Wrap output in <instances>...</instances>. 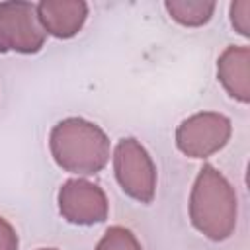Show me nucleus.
Returning a JSON list of instances; mask_svg holds the SVG:
<instances>
[{"mask_svg":"<svg viewBox=\"0 0 250 250\" xmlns=\"http://www.w3.org/2000/svg\"><path fill=\"white\" fill-rule=\"evenodd\" d=\"M189 219L211 240H225L236 227V193L227 178L205 164L189 195Z\"/></svg>","mask_w":250,"mask_h":250,"instance_id":"obj_1","label":"nucleus"},{"mask_svg":"<svg viewBox=\"0 0 250 250\" xmlns=\"http://www.w3.org/2000/svg\"><path fill=\"white\" fill-rule=\"evenodd\" d=\"M55 162L66 172L96 174L109 158V141L92 121L68 117L57 123L49 137Z\"/></svg>","mask_w":250,"mask_h":250,"instance_id":"obj_2","label":"nucleus"},{"mask_svg":"<svg viewBox=\"0 0 250 250\" xmlns=\"http://www.w3.org/2000/svg\"><path fill=\"white\" fill-rule=\"evenodd\" d=\"M113 170L121 189L141 201L150 203L156 189V168L145 146L127 137L121 139L113 152Z\"/></svg>","mask_w":250,"mask_h":250,"instance_id":"obj_3","label":"nucleus"},{"mask_svg":"<svg viewBox=\"0 0 250 250\" xmlns=\"http://www.w3.org/2000/svg\"><path fill=\"white\" fill-rule=\"evenodd\" d=\"M45 43V29L29 2H0V51L37 53Z\"/></svg>","mask_w":250,"mask_h":250,"instance_id":"obj_4","label":"nucleus"},{"mask_svg":"<svg viewBox=\"0 0 250 250\" xmlns=\"http://www.w3.org/2000/svg\"><path fill=\"white\" fill-rule=\"evenodd\" d=\"M230 137V121L213 111L188 117L176 131L178 148L191 158H205L221 150Z\"/></svg>","mask_w":250,"mask_h":250,"instance_id":"obj_5","label":"nucleus"},{"mask_svg":"<svg viewBox=\"0 0 250 250\" xmlns=\"http://www.w3.org/2000/svg\"><path fill=\"white\" fill-rule=\"evenodd\" d=\"M61 215L74 225H94L107 217L104 189L88 180H68L59 191Z\"/></svg>","mask_w":250,"mask_h":250,"instance_id":"obj_6","label":"nucleus"},{"mask_svg":"<svg viewBox=\"0 0 250 250\" xmlns=\"http://www.w3.org/2000/svg\"><path fill=\"white\" fill-rule=\"evenodd\" d=\"M35 10L45 33L62 39L76 35L88 16V6L80 0H43Z\"/></svg>","mask_w":250,"mask_h":250,"instance_id":"obj_7","label":"nucleus"},{"mask_svg":"<svg viewBox=\"0 0 250 250\" xmlns=\"http://www.w3.org/2000/svg\"><path fill=\"white\" fill-rule=\"evenodd\" d=\"M219 80L238 102L250 100V51L248 47H229L219 57Z\"/></svg>","mask_w":250,"mask_h":250,"instance_id":"obj_8","label":"nucleus"},{"mask_svg":"<svg viewBox=\"0 0 250 250\" xmlns=\"http://www.w3.org/2000/svg\"><path fill=\"white\" fill-rule=\"evenodd\" d=\"M164 6L168 14L184 25H203L215 10V2L207 0H168Z\"/></svg>","mask_w":250,"mask_h":250,"instance_id":"obj_9","label":"nucleus"},{"mask_svg":"<svg viewBox=\"0 0 250 250\" xmlns=\"http://www.w3.org/2000/svg\"><path fill=\"white\" fill-rule=\"evenodd\" d=\"M96 250H143L135 234L125 227H111L105 230Z\"/></svg>","mask_w":250,"mask_h":250,"instance_id":"obj_10","label":"nucleus"},{"mask_svg":"<svg viewBox=\"0 0 250 250\" xmlns=\"http://www.w3.org/2000/svg\"><path fill=\"white\" fill-rule=\"evenodd\" d=\"M250 2L248 0H240V2H234L230 6V20H232V25L238 29V33L242 35H248L250 33Z\"/></svg>","mask_w":250,"mask_h":250,"instance_id":"obj_11","label":"nucleus"},{"mask_svg":"<svg viewBox=\"0 0 250 250\" xmlns=\"http://www.w3.org/2000/svg\"><path fill=\"white\" fill-rule=\"evenodd\" d=\"M0 250H18V234L4 217H0Z\"/></svg>","mask_w":250,"mask_h":250,"instance_id":"obj_12","label":"nucleus"},{"mask_svg":"<svg viewBox=\"0 0 250 250\" xmlns=\"http://www.w3.org/2000/svg\"><path fill=\"white\" fill-rule=\"evenodd\" d=\"M39 250H57V248H39Z\"/></svg>","mask_w":250,"mask_h":250,"instance_id":"obj_13","label":"nucleus"}]
</instances>
